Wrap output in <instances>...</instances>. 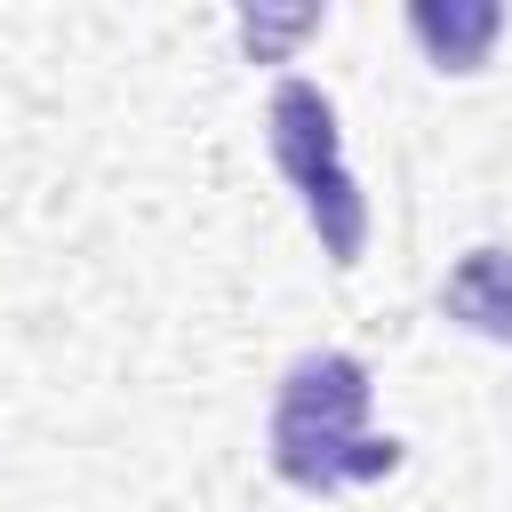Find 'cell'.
<instances>
[{
	"mask_svg": "<svg viewBox=\"0 0 512 512\" xmlns=\"http://www.w3.org/2000/svg\"><path fill=\"white\" fill-rule=\"evenodd\" d=\"M376 408V376L360 352L344 344H312L280 368L272 384V416H264V456L296 496H344L368 480H392L408 464V448L392 432L368 424Z\"/></svg>",
	"mask_w": 512,
	"mask_h": 512,
	"instance_id": "obj_1",
	"label": "cell"
},
{
	"mask_svg": "<svg viewBox=\"0 0 512 512\" xmlns=\"http://www.w3.org/2000/svg\"><path fill=\"white\" fill-rule=\"evenodd\" d=\"M264 152H272L280 184L296 192L320 256H328L336 272H352V264L368 256V192H360V176H352V160H344L336 96H328L320 80H304V72L272 80V96H264Z\"/></svg>",
	"mask_w": 512,
	"mask_h": 512,
	"instance_id": "obj_2",
	"label": "cell"
},
{
	"mask_svg": "<svg viewBox=\"0 0 512 512\" xmlns=\"http://www.w3.org/2000/svg\"><path fill=\"white\" fill-rule=\"evenodd\" d=\"M440 320L512 352V240H480L440 272Z\"/></svg>",
	"mask_w": 512,
	"mask_h": 512,
	"instance_id": "obj_3",
	"label": "cell"
},
{
	"mask_svg": "<svg viewBox=\"0 0 512 512\" xmlns=\"http://www.w3.org/2000/svg\"><path fill=\"white\" fill-rule=\"evenodd\" d=\"M408 32L424 40V56L440 72H480V56L504 32V8H440V0H424V8H408Z\"/></svg>",
	"mask_w": 512,
	"mask_h": 512,
	"instance_id": "obj_4",
	"label": "cell"
}]
</instances>
